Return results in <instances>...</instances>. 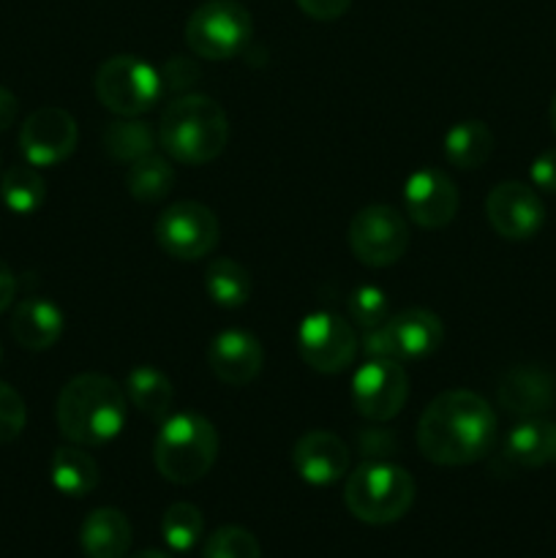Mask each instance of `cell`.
<instances>
[{
  "label": "cell",
  "instance_id": "4dcf8cb0",
  "mask_svg": "<svg viewBox=\"0 0 556 558\" xmlns=\"http://www.w3.org/2000/svg\"><path fill=\"white\" fill-rule=\"evenodd\" d=\"M347 308L352 322H358L363 330L379 327L390 319V298L379 287H358L349 294Z\"/></svg>",
  "mask_w": 556,
  "mask_h": 558
},
{
  "label": "cell",
  "instance_id": "e0dca14e",
  "mask_svg": "<svg viewBox=\"0 0 556 558\" xmlns=\"http://www.w3.org/2000/svg\"><path fill=\"white\" fill-rule=\"evenodd\" d=\"M554 376L540 365H512L505 371L496 387L501 409L512 417H540L554 403Z\"/></svg>",
  "mask_w": 556,
  "mask_h": 558
},
{
  "label": "cell",
  "instance_id": "b9f144b4",
  "mask_svg": "<svg viewBox=\"0 0 556 558\" xmlns=\"http://www.w3.org/2000/svg\"><path fill=\"white\" fill-rule=\"evenodd\" d=\"M0 363H3V347H0Z\"/></svg>",
  "mask_w": 556,
  "mask_h": 558
},
{
  "label": "cell",
  "instance_id": "9a60e30c",
  "mask_svg": "<svg viewBox=\"0 0 556 558\" xmlns=\"http://www.w3.org/2000/svg\"><path fill=\"white\" fill-rule=\"evenodd\" d=\"M294 472L316 488H327L349 472V450L330 430H309L292 450Z\"/></svg>",
  "mask_w": 556,
  "mask_h": 558
},
{
  "label": "cell",
  "instance_id": "83f0119b",
  "mask_svg": "<svg viewBox=\"0 0 556 558\" xmlns=\"http://www.w3.org/2000/svg\"><path fill=\"white\" fill-rule=\"evenodd\" d=\"M174 169L164 156L147 153L140 161L129 163L125 172V189L136 202H161L172 191Z\"/></svg>",
  "mask_w": 556,
  "mask_h": 558
},
{
  "label": "cell",
  "instance_id": "44dd1931",
  "mask_svg": "<svg viewBox=\"0 0 556 558\" xmlns=\"http://www.w3.org/2000/svg\"><path fill=\"white\" fill-rule=\"evenodd\" d=\"M501 458L516 469H537L556 461V423L529 417L507 434Z\"/></svg>",
  "mask_w": 556,
  "mask_h": 558
},
{
  "label": "cell",
  "instance_id": "6da1fadb",
  "mask_svg": "<svg viewBox=\"0 0 556 558\" xmlns=\"http://www.w3.org/2000/svg\"><path fill=\"white\" fill-rule=\"evenodd\" d=\"M496 441V414L472 390H447L425 407L418 423V447L436 466L483 461Z\"/></svg>",
  "mask_w": 556,
  "mask_h": 558
},
{
  "label": "cell",
  "instance_id": "f546056e",
  "mask_svg": "<svg viewBox=\"0 0 556 558\" xmlns=\"http://www.w3.org/2000/svg\"><path fill=\"white\" fill-rule=\"evenodd\" d=\"M202 558H262V550L249 529L221 526L205 543Z\"/></svg>",
  "mask_w": 556,
  "mask_h": 558
},
{
  "label": "cell",
  "instance_id": "8992f818",
  "mask_svg": "<svg viewBox=\"0 0 556 558\" xmlns=\"http://www.w3.org/2000/svg\"><path fill=\"white\" fill-rule=\"evenodd\" d=\"M254 36V22L238 0H207L185 22V44L196 58L229 60L243 52Z\"/></svg>",
  "mask_w": 556,
  "mask_h": 558
},
{
  "label": "cell",
  "instance_id": "9c48e42d",
  "mask_svg": "<svg viewBox=\"0 0 556 558\" xmlns=\"http://www.w3.org/2000/svg\"><path fill=\"white\" fill-rule=\"evenodd\" d=\"M360 341L349 322L330 311L309 314L298 327V352L319 374H343L358 357Z\"/></svg>",
  "mask_w": 556,
  "mask_h": 558
},
{
  "label": "cell",
  "instance_id": "8fae6325",
  "mask_svg": "<svg viewBox=\"0 0 556 558\" xmlns=\"http://www.w3.org/2000/svg\"><path fill=\"white\" fill-rule=\"evenodd\" d=\"M409 398V376L398 360H368L352 379L354 409L371 423L398 417Z\"/></svg>",
  "mask_w": 556,
  "mask_h": 558
},
{
  "label": "cell",
  "instance_id": "484cf974",
  "mask_svg": "<svg viewBox=\"0 0 556 558\" xmlns=\"http://www.w3.org/2000/svg\"><path fill=\"white\" fill-rule=\"evenodd\" d=\"M205 292L221 308H243L251 300L254 283L240 262L216 259L205 272Z\"/></svg>",
  "mask_w": 556,
  "mask_h": 558
},
{
  "label": "cell",
  "instance_id": "7a4b0ae2",
  "mask_svg": "<svg viewBox=\"0 0 556 558\" xmlns=\"http://www.w3.org/2000/svg\"><path fill=\"white\" fill-rule=\"evenodd\" d=\"M129 409L118 381L104 374H80L60 390L55 420L71 445L101 447L118 439Z\"/></svg>",
  "mask_w": 556,
  "mask_h": 558
},
{
  "label": "cell",
  "instance_id": "1f68e13d",
  "mask_svg": "<svg viewBox=\"0 0 556 558\" xmlns=\"http://www.w3.org/2000/svg\"><path fill=\"white\" fill-rule=\"evenodd\" d=\"M27 423V409L20 392L11 385L0 381V445L20 439Z\"/></svg>",
  "mask_w": 556,
  "mask_h": 558
},
{
  "label": "cell",
  "instance_id": "d6a6232c",
  "mask_svg": "<svg viewBox=\"0 0 556 558\" xmlns=\"http://www.w3.org/2000/svg\"><path fill=\"white\" fill-rule=\"evenodd\" d=\"M158 76H161V87H167V90H172V93H183V90H189L191 85H196V82H200L202 71L194 60L178 54V58L167 60V65H164L161 74Z\"/></svg>",
  "mask_w": 556,
  "mask_h": 558
},
{
  "label": "cell",
  "instance_id": "74e56055",
  "mask_svg": "<svg viewBox=\"0 0 556 558\" xmlns=\"http://www.w3.org/2000/svg\"><path fill=\"white\" fill-rule=\"evenodd\" d=\"M16 114H20V101H16V96L9 87H0V131L11 129Z\"/></svg>",
  "mask_w": 556,
  "mask_h": 558
},
{
  "label": "cell",
  "instance_id": "60d3db41",
  "mask_svg": "<svg viewBox=\"0 0 556 558\" xmlns=\"http://www.w3.org/2000/svg\"><path fill=\"white\" fill-rule=\"evenodd\" d=\"M548 118H551V129H554V134H556V96H554V101H551Z\"/></svg>",
  "mask_w": 556,
  "mask_h": 558
},
{
  "label": "cell",
  "instance_id": "603a6c76",
  "mask_svg": "<svg viewBox=\"0 0 556 558\" xmlns=\"http://www.w3.org/2000/svg\"><path fill=\"white\" fill-rule=\"evenodd\" d=\"M494 153V134L483 120H463L445 134V158L456 169H480Z\"/></svg>",
  "mask_w": 556,
  "mask_h": 558
},
{
  "label": "cell",
  "instance_id": "2e32d148",
  "mask_svg": "<svg viewBox=\"0 0 556 558\" xmlns=\"http://www.w3.org/2000/svg\"><path fill=\"white\" fill-rule=\"evenodd\" d=\"M207 365L223 385L243 387L259 376L262 365H265V352H262L259 338L251 332L223 330L210 341Z\"/></svg>",
  "mask_w": 556,
  "mask_h": 558
},
{
  "label": "cell",
  "instance_id": "d590c367",
  "mask_svg": "<svg viewBox=\"0 0 556 558\" xmlns=\"http://www.w3.org/2000/svg\"><path fill=\"white\" fill-rule=\"evenodd\" d=\"M529 174H532L534 189L545 191V194H556V147L540 153V156L534 158Z\"/></svg>",
  "mask_w": 556,
  "mask_h": 558
},
{
  "label": "cell",
  "instance_id": "7402d4cb",
  "mask_svg": "<svg viewBox=\"0 0 556 558\" xmlns=\"http://www.w3.org/2000/svg\"><path fill=\"white\" fill-rule=\"evenodd\" d=\"M125 398L145 417L158 420V423H164L172 414L174 407L172 381L161 371L153 368V365H136V368H131L129 379H125Z\"/></svg>",
  "mask_w": 556,
  "mask_h": 558
},
{
  "label": "cell",
  "instance_id": "836d02e7",
  "mask_svg": "<svg viewBox=\"0 0 556 558\" xmlns=\"http://www.w3.org/2000/svg\"><path fill=\"white\" fill-rule=\"evenodd\" d=\"M358 450L365 458H376V461H387L398 452V441L390 430L385 428H365L358 434Z\"/></svg>",
  "mask_w": 556,
  "mask_h": 558
},
{
  "label": "cell",
  "instance_id": "277c9868",
  "mask_svg": "<svg viewBox=\"0 0 556 558\" xmlns=\"http://www.w3.org/2000/svg\"><path fill=\"white\" fill-rule=\"evenodd\" d=\"M218 458L216 425L196 412L169 414L153 445L158 474L174 485H191L205 477Z\"/></svg>",
  "mask_w": 556,
  "mask_h": 558
},
{
  "label": "cell",
  "instance_id": "cb8c5ba5",
  "mask_svg": "<svg viewBox=\"0 0 556 558\" xmlns=\"http://www.w3.org/2000/svg\"><path fill=\"white\" fill-rule=\"evenodd\" d=\"M49 477L52 485L69 499H82V496L93 494L98 485V463L76 447H58L49 463Z\"/></svg>",
  "mask_w": 556,
  "mask_h": 558
},
{
  "label": "cell",
  "instance_id": "5b68a950",
  "mask_svg": "<svg viewBox=\"0 0 556 558\" xmlns=\"http://www.w3.org/2000/svg\"><path fill=\"white\" fill-rule=\"evenodd\" d=\"M343 505L358 521L368 526H387L412 510L414 480L396 463L368 461L347 477Z\"/></svg>",
  "mask_w": 556,
  "mask_h": 558
},
{
  "label": "cell",
  "instance_id": "30bf717a",
  "mask_svg": "<svg viewBox=\"0 0 556 558\" xmlns=\"http://www.w3.org/2000/svg\"><path fill=\"white\" fill-rule=\"evenodd\" d=\"M156 240L164 254L194 262L218 245V218L200 202H174L158 216Z\"/></svg>",
  "mask_w": 556,
  "mask_h": 558
},
{
  "label": "cell",
  "instance_id": "4fadbf2b",
  "mask_svg": "<svg viewBox=\"0 0 556 558\" xmlns=\"http://www.w3.org/2000/svg\"><path fill=\"white\" fill-rule=\"evenodd\" d=\"M76 120L60 107H41L22 123L20 150L33 167L63 163L76 147Z\"/></svg>",
  "mask_w": 556,
  "mask_h": 558
},
{
  "label": "cell",
  "instance_id": "52a82bcc",
  "mask_svg": "<svg viewBox=\"0 0 556 558\" xmlns=\"http://www.w3.org/2000/svg\"><path fill=\"white\" fill-rule=\"evenodd\" d=\"M96 98L120 118H140L161 98V76L134 54H114L96 71Z\"/></svg>",
  "mask_w": 556,
  "mask_h": 558
},
{
  "label": "cell",
  "instance_id": "3957f363",
  "mask_svg": "<svg viewBox=\"0 0 556 558\" xmlns=\"http://www.w3.org/2000/svg\"><path fill=\"white\" fill-rule=\"evenodd\" d=\"M158 142L180 163L202 167L223 153L229 142V120L221 104L200 93L172 98L161 112Z\"/></svg>",
  "mask_w": 556,
  "mask_h": 558
},
{
  "label": "cell",
  "instance_id": "ac0fdd59",
  "mask_svg": "<svg viewBox=\"0 0 556 558\" xmlns=\"http://www.w3.org/2000/svg\"><path fill=\"white\" fill-rule=\"evenodd\" d=\"M11 336L22 349H31V352L52 349L63 336V311L47 298L22 300L11 316Z\"/></svg>",
  "mask_w": 556,
  "mask_h": 558
},
{
  "label": "cell",
  "instance_id": "f1b7e54d",
  "mask_svg": "<svg viewBox=\"0 0 556 558\" xmlns=\"http://www.w3.org/2000/svg\"><path fill=\"white\" fill-rule=\"evenodd\" d=\"M202 532H205V518H202L200 507L189 505V501H178V505H172L164 512V543L172 550H178V554H189V550L200 543Z\"/></svg>",
  "mask_w": 556,
  "mask_h": 558
},
{
  "label": "cell",
  "instance_id": "d4e9b609",
  "mask_svg": "<svg viewBox=\"0 0 556 558\" xmlns=\"http://www.w3.org/2000/svg\"><path fill=\"white\" fill-rule=\"evenodd\" d=\"M156 140L158 136L153 134L150 125L136 118L112 120L101 134L104 153L118 163H134L145 158L156 147Z\"/></svg>",
  "mask_w": 556,
  "mask_h": 558
},
{
  "label": "cell",
  "instance_id": "ffe728a7",
  "mask_svg": "<svg viewBox=\"0 0 556 558\" xmlns=\"http://www.w3.org/2000/svg\"><path fill=\"white\" fill-rule=\"evenodd\" d=\"M80 548L85 558H125L131 548V523L114 507H98L80 529Z\"/></svg>",
  "mask_w": 556,
  "mask_h": 558
},
{
  "label": "cell",
  "instance_id": "f35d334b",
  "mask_svg": "<svg viewBox=\"0 0 556 558\" xmlns=\"http://www.w3.org/2000/svg\"><path fill=\"white\" fill-rule=\"evenodd\" d=\"M14 294H16L14 272H11V267L0 259V314L14 303Z\"/></svg>",
  "mask_w": 556,
  "mask_h": 558
},
{
  "label": "cell",
  "instance_id": "8d00e7d4",
  "mask_svg": "<svg viewBox=\"0 0 556 558\" xmlns=\"http://www.w3.org/2000/svg\"><path fill=\"white\" fill-rule=\"evenodd\" d=\"M300 11L309 14L311 20H319V22H333L338 16H343L352 5V0H298Z\"/></svg>",
  "mask_w": 556,
  "mask_h": 558
},
{
  "label": "cell",
  "instance_id": "ab89813d",
  "mask_svg": "<svg viewBox=\"0 0 556 558\" xmlns=\"http://www.w3.org/2000/svg\"><path fill=\"white\" fill-rule=\"evenodd\" d=\"M131 558H172V556L164 554V550H142V554H136Z\"/></svg>",
  "mask_w": 556,
  "mask_h": 558
},
{
  "label": "cell",
  "instance_id": "4316f807",
  "mask_svg": "<svg viewBox=\"0 0 556 558\" xmlns=\"http://www.w3.org/2000/svg\"><path fill=\"white\" fill-rule=\"evenodd\" d=\"M47 183L33 163L11 167L0 180V199L14 216H33L44 205Z\"/></svg>",
  "mask_w": 556,
  "mask_h": 558
},
{
  "label": "cell",
  "instance_id": "5bb4252c",
  "mask_svg": "<svg viewBox=\"0 0 556 558\" xmlns=\"http://www.w3.org/2000/svg\"><path fill=\"white\" fill-rule=\"evenodd\" d=\"M403 205L418 227L445 229L458 213V189L447 172L423 167L409 174L403 185Z\"/></svg>",
  "mask_w": 556,
  "mask_h": 558
},
{
  "label": "cell",
  "instance_id": "7c38bea8",
  "mask_svg": "<svg viewBox=\"0 0 556 558\" xmlns=\"http://www.w3.org/2000/svg\"><path fill=\"white\" fill-rule=\"evenodd\" d=\"M485 216L499 238L529 240L543 229L545 205L532 185L507 180L491 189L485 199Z\"/></svg>",
  "mask_w": 556,
  "mask_h": 558
},
{
  "label": "cell",
  "instance_id": "e575fe53",
  "mask_svg": "<svg viewBox=\"0 0 556 558\" xmlns=\"http://www.w3.org/2000/svg\"><path fill=\"white\" fill-rule=\"evenodd\" d=\"M360 347L368 354V360H398L396 347H392V336L387 330V322L379 327H368L360 338ZM401 363V360H398Z\"/></svg>",
  "mask_w": 556,
  "mask_h": 558
},
{
  "label": "cell",
  "instance_id": "ba28073f",
  "mask_svg": "<svg viewBox=\"0 0 556 558\" xmlns=\"http://www.w3.org/2000/svg\"><path fill=\"white\" fill-rule=\"evenodd\" d=\"M349 248H352L354 259L374 270L396 265L409 248L407 218L396 207H363L349 221Z\"/></svg>",
  "mask_w": 556,
  "mask_h": 558
},
{
  "label": "cell",
  "instance_id": "d6986e66",
  "mask_svg": "<svg viewBox=\"0 0 556 558\" xmlns=\"http://www.w3.org/2000/svg\"><path fill=\"white\" fill-rule=\"evenodd\" d=\"M398 360H423L445 341V327L436 314L425 308H407L387 319Z\"/></svg>",
  "mask_w": 556,
  "mask_h": 558
}]
</instances>
